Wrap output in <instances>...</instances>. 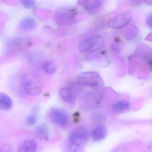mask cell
Masks as SVG:
<instances>
[{
	"mask_svg": "<svg viewBox=\"0 0 152 152\" xmlns=\"http://www.w3.org/2000/svg\"><path fill=\"white\" fill-rule=\"evenodd\" d=\"M13 102L12 99L6 94H0V108L3 110H8L12 107Z\"/></svg>",
	"mask_w": 152,
	"mask_h": 152,
	"instance_id": "cell-16",
	"label": "cell"
},
{
	"mask_svg": "<svg viewBox=\"0 0 152 152\" xmlns=\"http://www.w3.org/2000/svg\"><path fill=\"white\" fill-rule=\"evenodd\" d=\"M102 100V96L101 93L95 91H89L82 96L80 104L83 110H92L100 106Z\"/></svg>",
	"mask_w": 152,
	"mask_h": 152,
	"instance_id": "cell-3",
	"label": "cell"
},
{
	"mask_svg": "<svg viewBox=\"0 0 152 152\" xmlns=\"http://www.w3.org/2000/svg\"><path fill=\"white\" fill-rule=\"evenodd\" d=\"M137 29L136 27L132 26L129 28L126 31V36L129 37H134L137 34Z\"/></svg>",
	"mask_w": 152,
	"mask_h": 152,
	"instance_id": "cell-22",
	"label": "cell"
},
{
	"mask_svg": "<svg viewBox=\"0 0 152 152\" xmlns=\"http://www.w3.org/2000/svg\"><path fill=\"white\" fill-rule=\"evenodd\" d=\"M76 12L74 10L68 8L60 9L57 12L58 21L60 24H68L71 23L74 18Z\"/></svg>",
	"mask_w": 152,
	"mask_h": 152,
	"instance_id": "cell-10",
	"label": "cell"
},
{
	"mask_svg": "<svg viewBox=\"0 0 152 152\" xmlns=\"http://www.w3.org/2000/svg\"><path fill=\"white\" fill-rule=\"evenodd\" d=\"M114 152H127L126 149L124 148H119L117 149Z\"/></svg>",
	"mask_w": 152,
	"mask_h": 152,
	"instance_id": "cell-27",
	"label": "cell"
},
{
	"mask_svg": "<svg viewBox=\"0 0 152 152\" xmlns=\"http://www.w3.org/2000/svg\"><path fill=\"white\" fill-rule=\"evenodd\" d=\"M35 20L31 17H26L21 21L19 24V28L24 32L31 31L36 27Z\"/></svg>",
	"mask_w": 152,
	"mask_h": 152,
	"instance_id": "cell-12",
	"label": "cell"
},
{
	"mask_svg": "<svg viewBox=\"0 0 152 152\" xmlns=\"http://www.w3.org/2000/svg\"><path fill=\"white\" fill-rule=\"evenodd\" d=\"M36 136L41 140H46L49 138V130L48 128L44 124H40L36 127L35 129Z\"/></svg>",
	"mask_w": 152,
	"mask_h": 152,
	"instance_id": "cell-15",
	"label": "cell"
},
{
	"mask_svg": "<svg viewBox=\"0 0 152 152\" xmlns=\"http://www.w3.org/2000/svg\"><path fill=\"white\" fill-rule=\"evenodd\" d=\"M0 152H13V151L10 145L4 144L1 146Z\"/></svg>",
	"mask_w": 152,
	"mask_h": 152,
	"instance_id": "cell-25",
	"label": "cell"
},
{
	"mask_svg": "<svg viewBox=\"0 0 152 152\" xmlns=\"http://www.w3.org/2000/svg\"><path fill=\"white\" fill-rule=\"evenodd\" d=\"M147 23H148V26H149L150 27L152 28V15L148 19Z\"/></svg>",
	"mask_w": 152,
	"mask_h": 152,
	"instance_id": "cell-26",
	"label": "cell"
},
{
	"mask_svg": "<svg viewBox=\"0 0 152 152\" xmlns=\"http://www.w3.org/2000/svg\"><path fill=\"white\" fill-rule=\"evenodd\" d=\"M130 2L132 3L133 4H137L141 2L142 0H128Z\"/></svg>",
	"mask_w": 152,
	"mask_h": 152,
	"instance_id": "cell-28",
	"label": "cell"
},
{
	"mask_svg": "<svg viewBox=\"0 0 152 152\" xmlns=\"http://www.w3.org/2000/svg\"><path fill=\"white\" fill-rule=\"evenodd\" d=\"M145 1L149 5H152V0H145Z\"/></svg>",
	"mask_w": 152,
	"mask_h": 152,
	"instance_id": "cell-29",
	"label": "cell"
},
{
	"mask_svg": "<svg viewBox=\"0 0 152 152\" xmlns=\"http://www.w3.org/2000/svg\"><path fill=\"white\" fill-rule=\"evenodd\" d=\"M21 3L26 8L30 9L35 4V0H21Z\"/></svg>",
	"mask_w": 152,
	"mask_h": 152,
	"instance_id": "cell-24",
	"label": "cell"
},
{
	"mask_svg": "<svg viewBox=\"0 0 152 152\" xmlns=\"http://www.w3.org/2000/svg\"><path fill=\"white\" fill-rule=\"evenodd\" d=\"M6 45L7 50L14 51L29 48L32 45V42L28 38L18 37L10 39Z\"/></svg>",
	"mask_w": 152,
	"mask_h": 152,
	"instance_id": "cell-7",
	"label": "cell"
},
{
	"mask_svg": "<svg viewBox=\"0 0 152 152\" xmlns=\"http://www.w3.org/2000/svg\"><path fill=\"white\" fill-rule=\"evenodd\" d=\"M132 18L131 12H123L112 19L109 22L108 26L111 28H121L128 24Z\"/></svg>",
	"mask_w": 152,
	"mask_h": 152,
	"instance_id": "cell-8",
	"label": "cell"
},
{
	"mask_svg": "<svg viewBox=\"0 0 152 152\" xmlns=\"http://www.w3.org/2000/svg\"><path fill=\"white\" fill-rule=\"evenodd\" d=\"M107 131L106 127L103 126L95 128L92 131L91 136L93 140L95 142L102 141L106 137Z\"/></svg>",
	"mask_w": 152,
	"mask_h": 152,
	"instance_id": "cell-14",
	"label": "cell"
},
{
	"mask_svg": "<svg viewBox=\"0 0 152 152\" xmlns=\"http://www.w3.org/2000/svg\"><path fill=\"white\" fill-rule=\"evenodd\" d=\"M43 69L46 74L51 75L56 71V67L51 62H46L43 65Z\"/></svg>",
	"mask_w": 152,
	"mask_h": 152,
	"instance_id": "cell-20",
	"label": "cell"
},
{
	"mask_svg": "<svg viewBox=\"0 0 152 152\" xmlns=\"http://www.w3.org/2000/svg\"><path fill=\"white\" fill-rule=\"evenodd\" d=\"M78 93L76 89L70 86L61 88L59 91L62 99L68 103H73L75 102Z\"/></svg>",
	"mask_w": 152,
	"mask_h": 152,
	"instance_id": "cell-9",
	"label": "cell"
},
{
	"mask_svg": "<svg viewBox=\"0 0 152 152\" xmlns=\"http://www.w3.org/2000/svg\"><path fill=\"white\" fill-rule=\"evenodd\" d=\"M83 147L68 140H66L63 145L64 152H82Z\"/></svg>",
	"mask_w": 152,
	"mask_h": 152,
	"instance_id": "cell-18",
	"label": "cell"
},
{
	"mask_svg": "<svg viewBox=\"0 0 152 152\" xmlns=\"http://www.w3.org/2000/svg\"><path fill=\"white\" fill-rule=\"evenodd\" d=\"M130 108V103L126 100H120L112 104V109L116 113H121L125 111Z\"/></svg>",
	"mask_w": 152,
	"mask_h": 152,
	"instance_id": "cell-17",
	"label": "cell"
},
{
	"mask_svg": "<svg viewBox=\"0 0 152 152\" xmlns=\"http://www.w3.org/2000/svg\"><path fill=\"white\" fill-rule=\"evenodd\" d=\"M102 0H86L84 4L86 10L91 12L96 10L101 3Z\"/></svg>",
	"mask_w": 152,
	"mask_h": 152,
	"instance_id": "cell-19",
	"label": "cell"
},
{
	"mask_svg": "<svg viewBox=\"0 0 152 152\" xmlns=\"http://www.w3.org/2000/svg\"><path fill=\"white\" fill-rule=\"evenodd\" d=\"M26 77L22 74L15 75L10 80V87L15 94L23 96L26 93Z\"/></svg>",
	"mask_w": 152,
	"mask_h": 152,
	"instance_id": "cell-6",
	"label": "cell"
},
{
	"mask_svg": "<svg viewBox=\"0 0 152 152\" xmlns=\"http://www.w3.org/2000/svg\"><path fill=\"white\" fill-rule=\"evenodd\" d=\"M37 110L33 112L31 114L29 115L26 119V124L29 126H32L35 125L37 120Z\"/></svg>",
	"mask_w": 152,
	"mask_h": 152,
	"instance_id": "cell-21",
	"label": "cell"
},
{
	"mask_svg": "<svg viewBox=\"0 0 152 152\" xmlns=\"http://www.w3.org/2000/svg\"><path fill=\"white\" fill-rule=\"evenodd\" d=\"M104 40L100 36H94L86 38L80 42L79 50L82 53H92L101 49Z\"/></svg>",
	"mask_w": 152,
	"mask_h": 152,
	"instance_id": "cell-2",
	"label": "cell"
},
{
	"mask_svg": "<svg viewBox=\"0 0 152 152\" xmlns=\"http://www.w3.org/2000/svg\"><path fill=\"white\" fill-rule=\"evenodd\" d=\"M93 118L97 122H103L106 120V116L101 113H97L94 115Z\"/></svg>",
	"mask_w": 152,
	"mask_h": 152,
	"instance_id": "cell-23",
	"label": "cell"
},
{
	"mask_svg": "<svg viewBox=\"0 0 152 152\" xmlns=\"http://www.w3.org/2000/svg\"><path fill=\"white\" fill-rule=\"evenodd\" d=\"M48 115L53 122L60 126H67L70 121V118L68 113L60 108H51L48 112Z\"/></svg>",
	"mask_w": 152,
	"mask_h": 152,
	"instance_id": "cell-4",
	"label": "cell"
},
{
	"mask_svg": "<svg viewBox=\"0 0 152 152\" xmlns=\"http://www.w3.org/2000/svg\"><path fill=\"white\" fill-rule=\"evenodd\" d=\"M26 90L27 94L31 95H37L42 91V86L39 80L35 78H26Z\"/></svg>",
	"mask_w": 152,
	"mask_h": 152,
	"instance_id": "cell-11",
	"label": "cell"
},
{
	"mask_svg": "<svg viewBox=\"0 0 152 152\" xmlns=\"http://www.w3.org/2000/svg\"><path fill=\"white\" fill-rule=\"evenodd\" d=\"M89 133L85 127L80 126L73 129L67 139L83 147L89 139Z\"/></svg>",
	"mask_w": 152,
	"mask_h": 152,
	"instance_id": "cell-5",
	"label": "cell"
},
{
	"mask_svg": "<svg viewBox=\"0 0 152 152\" xmlns=\"http://www.w3.org/2000/svg\"><path fill=\"white\" fill-rule=\"evenodd\" d=\"M77 81L82 86L93 88H100L104 85L101 76L96 72H82L78 75Z\"/></svg>",
	"mask_w": 152,
	"mask_h": 152,
	"instance_id": "cell-1",
	"label": "cell"
},
{
	"mask_svg": "<svg viewBox=\"0 0 152 152\" xmlns=\"http://www.w3.org/2000/svg\"><path fill=\"white\" fill-rule=\"evenodd\" d=\"M37 145L35 140L31 139L25 140L19 147L18 152H36Z\"/></svg>",
	"mask_w": 152,
	"mask_h": 152,
	"instance_id": "cell-13",
	"label": "cell"
}]
</instances>
